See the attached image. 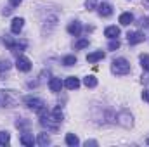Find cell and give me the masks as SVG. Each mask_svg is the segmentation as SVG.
Segmentation results:
<instances>
[{
	"label": "cell",
	"instance_id": "31",
	"mask_svg": "<svg viewBox=\"0 0 149 147\" xmlns=\"http://www.w3.org/2000/svg\"><path fill=\"white\" fill-rule=\"evenodd\" d=\"M142 99H144L146 102H149V88H146V90L142 92Z\"/></svg>",
	"mask_w": 149,
	"mask_h": 147
},
{
	"label": "cell",
	"instance_id": "6",
	"mask_svg": "<svg viewBox=\"0 0 149 147\" xmlns=\"http://www.w3.org/2000/svg\"><path fill=\"white\" fill-rule=\"evenodd\" d=\"M127 38H128V43L130 45H137V43H142L146 37H144L142 31H128Z\"/></svg>",
	"mask_w": 149,
	"mask_h": 147
},
{
	"label": "cell",
	"instance_id": "2",
	"mask_svg": "<svg viewBox=\"0 0 149 147\" xmlns=\"http://www.w3.org/2000/svg\"><path fill=\"white\" fill-rule=\"evenodd\" d=\"M111 71L118 76H123V74H128L130 73V62L125 59V57H118L114 59L111 64Z\"/></svg>",
	"mask_w": 149,
	"mask_h": 147
},
{
	"label": "cell",
	"instance_id": "13",
	"mask_svg": "<svg viewBox=\"0 0 149 147\" xmlns=\"http://www.w3.org/2000/svg\"><path fill=\"white\" fill-rule=\"evenodd\" d=\"M120 24L121 26H128V24H132L134 23V14H130V12H123L121 16H120Z\"/></svg>",
	"mask_w": 149,
	"mask_h": 147
},
{
	"label": "cell",
	"instance_id": "29",
	"mask_svg": "<svg viewBox=\"0 0 149 147\" xmlns=\"http://www.w3.org/2000/svg\"><path fill=\"white\" fill-rule=\"evenodd\" d=\"M3 43H5V45H7L9 49H12L16 42H14V40H12V38H10V37H3Z\"/></svg>",
	"mask_w": 149,
	"mask_h": 147
},
{
	"label": "cell",
	"instance_id": "24",
	"mask_svg": "<svg viewBox=\"0 0 149 147\" xmlns=\"http://www.w3.org/2000/svg\"><path fill=\"white\" fill-rule=\"evenodd\" d=\"M16 126L26 132V130L30 128V121H28V119H17V121H16Z\"/></svg>",
	"mask_w": 149,
	"mask_h": 147
},
{
	"label": "cell",
	"instance_id": "28",
	"mask_svg": "<svg viewBox=\"0 0 149 147\" xmlns=\"http://www.w3.org/2000/svg\"><path fill=\"white\" fill-rule=\"evenodd\" d=\"M85 7H87L88 10L97 9V0H85Z\"/></svg>",
	"mask_w": 149,
	"mask_h": 147
},
{
	"label": "cell",
	"instance_id": "33",
	"mask_svg": "<svg viewBox=\"0 0 149 147\" xmlns=\"http://www.w3.org/2000/svg\"><path fill=\"white\" fill-rule=\"evenodd\" d=\"M85 146L88 147V146H97V142H95V140H87V142H85Z\"/></svg>",
	"mask_w": 149,
	"mask_h": 147
},
{
	"label": "cell",
	"instance_id": "32",
	"mask_svg": "<svg viewBox=\"0 0 149 147\" xmlns=\"http://www.w3.org/2000/svg\"><path fill=\"white\" fill-rule=\"evenodd\" d=\"M21 2H23V0H9V3H10L12 7H17V5L21 3Z\"/></svg>",
	"mask_w": 149,
	"mask_h": 147
},
{
	"label": "cell",
	"instance_id": "36",
	"mask_svg": "<svg viewBox=\"0 0 149 147\" xmlns=\"http://www.w3.org/2000/svg\"><path fill=\"white\" fill-rule=\"evenodd\" d=\"M146 3H149V0H146Z\"/></svg>",
	"mask_w": 149,
	"mask_h": 147
},
{
	"label": "cell",
	"instance_id": "3",
	"mask_svg": "<svg viewBox=\"0 0 149 147\" xmlns=\"http://www.w3.org/2000/svg\"><path fill=\"white\" fill-rule=\"evenodd\" d=\"M24 106L28 109H33L35 112H40L42 109H45V102L38 97H26L24 99Z\"/></svg>",
	"mask_w": 149,
	"mask_h": 147
},
{
	"label": "cell",
	"instance_id": "8",
	"mask_svg": "<svg viewBox=\"0 0 149 147\" xmlns=\"http://www.w3.org/2000/svg\"><path fill=\"white\" fill-rule=\"evenodd\" d=\"M23 26H24V19H23V17H16V19H12L10 31H12L14 35H19V33H21V30H23Z\"/></svg>",
	"mask_w": 149,
	"mask_h": 147
},
{
	"label": "cell",
	"instance_id": "21",
	"mask_svg": "<svg viewBox=\"0 0 149 147\" xmlns=\"http://www.w3.org/2000/svg\"><path fill=\"white\" fill-rule=\"evenodd\" d=\"M141 66H142V69L144 71H149V55L148 54H141Z\"/></svg>",
	"mask_w": 149,
	"mask_h": 147
},
{
	"label": "cell",
	"instance_id": "19",
	"mask_svg": "<svg viewBox=\"0 0 149 147\" xmlns=\"http://www.w3.org/2000/svg\"><path fill=\"white\" fill-rule=\"evenodd\" d=\"M66 144L71 146V147H74V146L80 144V140H78V137H76L74 133H68V135H66Z\"/></svg>",
	"mask_w": 149,
	"mask_h": 147
},
{
	"label": "cell",
	"instance_id": "16",
	"mask_svg": "<svg viewBox=\"0 0 149 147\" xmlns=\"http://www.w3.org/2000/svg\"><path fill=\"white\" fill-rule=\"evenodd\" d=\"M24 49H26V42H21V43H17V42H16V43H14V47L10 49V52H12V54H16V55L19 57V55H21V52H23Z\"/></svg>",
	"mask_w": 149,
	"mask_h": 147
},
{
	"label": "cell",
	"instance_id": "15",
	"mask_svg": "<svg viewBox=\"0 0 149 147\" xmlns=\"http://www.w3.org/2000/svg\"><path fill=\"white\" fill-rule=\"evenodd\" d=\"M35 142H37V140L33 139V135H31V133L24 132V133L21 135V144H23V146H28V147H30V146H33Z\"/></svg>",
	"mask_w": 149,
	"mask_h": 147
},
{
	"label": "cell",
	"instance_id": "10",
	"mask_svg": "<svg viewBox=\"0 0 149 147\" xmlns=\"http://www.w3.org/2000/svg\"><path fill=\"white\" fill-rule=\"evenodd\" d=\"M64 87V83L61 81V78H50V81H49V88H50V92H61V88Z\"/></svg>",
	"mask_w": 149,
	"mask_h": 147
},
{
	"label": "cell",
	"instance_id": "30",
	"mask_svg": "<svg viewBox=\"0 0 149 147\" xmlns=\"http://www.w3.org/2000/svg\"><path fill=\"white\" fill-rule=\"evenodd\" d=\"M139 24L144 26V28H149V19L148 17H141V19H139Z\"/></svg>",
	"mask_w": 149,
	"mask_h": 147
},
{
	"label": "cell",
	"instance_id": "17",
	"mask_svg": "<svg viewBox=\"0 0 149 147\" xmlns=\"http://www.w3.org/2000/svg\"><path fill=\"white\" fill-rule=\"evenodd\" d=\"M83 85L88 87V88H94V87H97V78L92 76V74H90V76H85V78H83Z\"/></svg>",
	"mask_w": 149,
	"mask_h": 147
},
{
	"label": "cell",
	"instance_id": "5",
	"mask_svg": "<svg viewBox=\"0 0 149 147\" xmlns=\"http://www.w3.org/2000/svg\"><path fill=\"white\" fill-rule=\"evenodd\" d=\"M16 68H17L19 71H23V73H28V71L31 69V61H30L28 57H24V55H19L17 61H16Z\"/></svg>",
	"mask_w": 149,
	"mask_h": 147
},
{
	"label": "cell",
	"instance_id": "4",
	"mask_svg": "<svg viewBox=\"0 0 149 147\" xmlns=\"http://www.w3.org/2000/svg\"><path fill=\"white\" fill-rule=\"evenodd\" d=\"M116 121H118V125H121L123 128H130V126L134 125V118H132V114H130L128 111H121V112L116 116Z\"/></svg>",
	"mask_w": 149,
	"mask_h": 147
},
{
	"label": "cell",
	"instance_id": "26",
	"mask_svg": "<svg viewBox=\"0 0 149 147\" xmlns=\"http://www.w3.org/2000/svg\"><path fill=\"white\" fill-rule=\"evenodd\" d=\"M108 49H109V50H118V49H120V40H118V38H111Z\"/></svg>",
	"mask_w": 149,
	"mask_h": 147
},
{
	"label": "cell",
	"instance_id": "12",
	"mask_svg": "<svg viewBox=\"0 0 149 147\" xmlns=\"http://www.w3.org/2000/svg\"><path fill=\"white\" fill-rule=\"evenodd\" d=\"M104 52L102 50H97V52H92V54H88L87 55V62H90V64H94V62H97V61H101V59H104Z\"/></svg>",
	"mask_w": 149,
	"mask_h": 147
},
{
	"label": "cell",
	"instance_id": "9",
	"mask_svg": "<svg viewBox=\"0 0 149 147\" xmlns=\"http://www.w3.org/2000/svg\"><path fill=\"white\" fill-rule=\"evenodd\" d=\"M68 33L73 35V37H80V33H81V23L80 21H71L68 24Z\"/></svg>",
	"mask_w": 149,
	"mask_h": 147
},
{
	"label": "cell",
	"instance_id": "23",
	"mask_svg": "<svg viewBox=\"0 0 149 147\" xmlns=\"http://www.w3.org/2000/svg\"><path fill=\"white\" fill-rule=\"evenodd\" d=\"M85 47H88V38H80V40L74 43V49H78V50H81V49H85Z\"/></svg>",
	"mask_w": 149,
	"mask_h": 147
},
{
	"label": "cell",
	"instance_id": "35",
	"mask_svg": "<svg viewBox=\"0 0 149 147\" xmlns=\"http://www.w3.org/2000/svg\"><path fill=\"white\" fill-rule=\"evenodd\" d=\"M146 144H148V146H149V137H148V139H146Z\"/></svg>",
	"mask_w": 149,
	"mask_h": 147
},
{
	"label": "cell",
	"instance_id": "27",
	"mask_svg": "<svg viewBox=\"0 0 149 147\" xmlns=\"http://www.w3.org/2000/svg\"><path fill=\"white\" fill-rule=\"evenodd\" d=\"M9 69H10V61H7V59L0 61V73H3V71H9Z\"/></svg>",
	"mask_w": 149,
	"mask_h": 147
},
{
	"label": "cell",
	"instance_id": "11",
	"mask_svg": "<svg viewBox=\"0 0 149 147\" xmlns=\"http://www.w3.org/2000/svg\"><path fill=\"white\" fill-rule=\"evenodd\" d=\"M64 87H66L68 90H76V88L80 87V80H78L76 76H68L66 81H64Z\"/></svg>",
	"mask_w": 149,
	"mask_h": 147
},
{
	"label": "cell",
	"instance_id": "20",
	"mask_svg": "<svg viewBox=\"0 0 149 147\" xmlns=\"http://www.w3.org/2000/svg\"><path fill=\"white\" fill-rule=\"evenodd\" d=\"M37 142L38 144H40V146H49V144H50V137H49V135H47V133H40V135H38V139H37Z\"/></svg>",
	"mask_w": 149,
	"mask_h": 147
},
{
	"label": "cell",
	"instance_id": "22",
	"mask_svg": "<svg viewBox=\"0 0 149 147\" xmlns=\"http://www.w3.org/2000/svg\"><path fill=\"white\" fill-rule=\"evenodd\" d=\"M10 142V133L9 132H0V146H7Z\"/></svg>",
	"mask_w": 149,
	"mask_h": 147
},
{
	"label": "cell",
	"instance_id": "34",
	"mask_svg": "<svg viewBox=\"0 0 149 147\" xmlns=\"http://www.w3.org/2000/svg\"><path fill=\"white\" fill-rule=\"evenodd\" d=\"M10 10H12V9H9V7H5V9H3V10H2V12H3V14H5V16H7V14H10Z\"/></svg>",
	"mask_w": 149,
	"mask_h": 147
},
{
	"label": "cell",
	"instance_id": "1",
	"mask_svg": "<svg viewBox=\"0 0 149 147\" xmlns=\"http://www.w3.org/2000/svg\"><path fill=\"white\" fill-rule=\"evenodd\" d=\"M19 102V95L14 90H0V104L3 107H14Z\"/></svg>",
	"mask_w": 149,
	"mask_h": 147
},
{
	"label": "cell",
	"instance_id": "25",
	"mask_svg": "<svg viewBox=\"0 0 149 147\" xmlns=\"http://www.w3.org/2000/svg\"><path fill=\"white\" fill-rule=\"evenodd\" d=\"M63 64L68 66V68H70V66H74V64H76V57H74V55H66V57L63 59Z\"/></svg>",
	"mask_w": 149,
	"mask_h": 147
},
{
	"label": "cell",
	"instance_id": "7",
	"mask_svg": "<svg viewBox=\"0 0 149 147\" xmlns=\"http://www.w3.org/2000/svg\"><path fill=\"white\" fill-rule=\"evenodd\" d=\"M97 12H99L101 17H109L113 14V5L104 2V3H101V5H97Z\"/></svg>",
	"mask_w": 149,
	"mask_h": 147
},
{
	"label": "cell",
	"instance_id": "18",
	"mask_svg": "<svg viewBox=\"0 0 149 147\" xmlns=\"http://www.w3.org/2000/svg\"><path fill=\"white\" fill-rule=\"evenodd\" d=\"M50 114H52V116H54V119H56V121H59V123H61V121H63V118H64V116H63V109H61V106H56L54 109L50 111Z\"/></svg>",
	"mask_w": 149,
	"mask_h": 147
},
{
	"label": "cell",
	"instance_id": "14",
	"mask_svg": "<svg viewBox=\"0 0 149 147\" xmlns=\"http://www.w3.org/2000/svg\"><path fill=\"white\" fill-rule=\"evenodd\" d=\"M104 37H108L109 40H111V38H118L120 37V28H118V26H108V28L104 30Z\"/></svg>",
	"mask_w": 149,
	"mask_h": 147
}]
</instances>
